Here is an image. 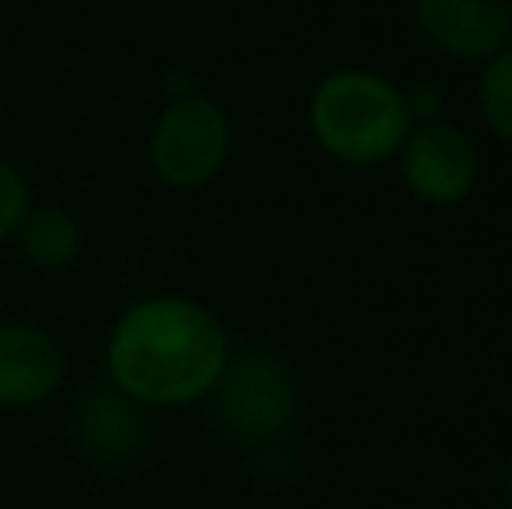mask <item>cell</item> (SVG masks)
Listing matches in <instances>:
<instances>
[{"label": "cell", "mask_w": 512, "mask_h": 509, "mask_svg": "<svg viewBox=\"0 0 512 509\" xmlns=\"http://www.w3.org/2000/svg\"><path fill=\"white\" fill-rule=\"evenodd\" d=\"M230 360L223 321L192 297L133 300L105 346L108 384L143 408H182L209 398Z\"/></svg>", "instance_id": "obj_1"}, {"label": "cell", "mask_w": 512, "mask_h": 509, "mask_svg": "<svg viewBox=\"0 0 512 509\" xmlns=\"http://www.w3.org/2000/svg\"><path fill=\"white\" fill-rule=\"evenodd\" d=\"M411 102L387 77L335 70L310 95V133L342 164H377L411 133Z\"/></svg>", "instance_id": "obj_2"}, {"label": "cell", "mask_w": 512, "mask_h": 509, "mask_svg": "<svg viewBox=\"0 0 512 509\" xmlns=\"http://www.w3.org/2000/svg\"><path fill=\"white\" fill-rule=\"evenodd\" d=\"M230 157V119L213 98L182 95L157 116L150 133V168L171 189L213 182Z\"/></svg>", "instance_id": "obj_3"}, {"label": "cell", "mask_w": 512, "mask_h": 509, "mask_svg": "<svg viewBox=\"0 0 512 509\" xmlns=\"http://www.w3.org/2000/svg\"><path fill=\"white\" fill-rule=\"evenodd\" d=\"M216 419L234 440L258 443L279 436L293 419V381L279 356L265 349L230 353L220 381L209 391Z\"/></svg>", "instance_id": "obj_4"}, {"label": "cell", "mask_w": 512, "mask_h": 509, "mask_svg": "<svg viewBox=\"0 0 512 509\" xmlns=\"http://www.w3.org/2000/svg\"><path fill=\"white\" fill-rule=\"evenodd\" d=\"M401 178L422 203L453 206L478 182V150L457 126L425 123L401 143Z\"/></svg>", "instance_id": "obj_5"}, {"label": "cell", "mask_w": 512, "mask_h": 509, "mask_svg": "<svg viewBox=\"0 0 512 509\" xmlns=\"http://www.w3.org/2000/svg\"><path fill=\"white\" fill-rule=\"evenodd\" d=\"M67 356L53 332L25 321L0 325V408H35L60 391Z\"/></svg>", "instance_id": "obj_6"}, {"label": "cell", "mask_w": 512, "mask_h": 509, "mask_svg": "<svg viewBox=\"0 0 512 509\" xmlns=\"http://www.w3.org/2000/svg\"><path fill=\"white\" fill-rule=\"evenodd\" d=\"M415 18L436 49L457 60H492L506 49V0H418Z\"/></svg>", "instance_id": "obj_7"}, {"label": "cell", "mask_w": 512, "mask_h": 509, "mask_svg": "<svg viewBox=\"0 0 512 509\" xmlns=\"http://www.w3.org/2000/svg\"><path fill=\"white\" fill-rule=\"evenodd\" d=\"M74 433L91 461H133L143 450V443H147V408L112 384L95 387V391L77 401Z\"/></svg>", "instance_id": "obj_8"}, {"label": "cell", "mask_w": 512, "mask_h": 509, "mask_svg": "<svg viewBox=\"0 0 512 509\" xmlns=\"http://www.w3.org/2000/svg\"><path fill=\"white\" fill-rule=\"evenodd\" d=\"M18 245L21 255L39 269H67L77 255H81L84 234L74 213L60 210V206H39L28 210L25 224L18 227Z\"/></svg>", "instance_id": "obj_9"}, {"label": "cell", "mask_w": 512, "mask_h": 509, "mask_svg": "<svg viewBox=\"0 0 512 509\" xmlns=\"http://www.w3.org/2000/svg\"><path fill=\"white\" fill-rule=\"evenodd\" d=\"M481 116L499 140L512 143V49H499L478 81Z\"/></svg>", "instance_id": "obj_10"}, {"label": "cell", "mask_w": 512, "mask_h": 509, "mask_svg": "<svg viewBox=\"0 0 512 509\" xmlns=\"http://www.w3.org/2000/svg\"><path fill=\"white\" fill-rule=\"evenodd\" d=\"M32 210V189L14 164L0 161V241L14 238Z\"/></svg>", "instance_id": "obj_11"}, {"label": "cell", "mask_w": 512, "mask_h": 509, "mask_svg": "<svg viewBox=\"0 0 512 509\" xmlns=\"http://www.w3.org/2000/svg\"><path fill=\"white\" fill-rule=\"evenodd\" d=\"M506 503L512 509V461H509V468H506Z\"/></svg>", "instance_id": "obj_12"}, {"label": "cell", "mask_w": 512, "mask_h": 509, "mask_svg": "<svg viewBox=\"0 0 512 509\" xmlns=\"http://www.w3.org/2000/svg\"><path fill=\"white\" fill-rule=\"evenodd\" d=\"M506 18H509V35H512V0H506Z\"/></svg>", "instance_id": "obj_13"}]
</instances>
